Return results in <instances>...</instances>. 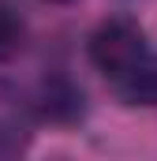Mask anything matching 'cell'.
<instances>
[{"mask_svg":"<svg viewBox=\"0 0 157 161\" xmlns=\"http://www.w3.org/2000/svg\"><path fill=\"white\" fill-rule=\"evenodd\" d=\"M23 41V23L15 19V11H8L0 4V56H11Z\"/></svg>","mask_w":157,"mask_h":161,"instance_id":"3957f363","label":"cell"},{"mask_svg":"<svg viewBox=\"0 0 157 161\" xmlns=\"http://www.w3.org/2000/svg\"><path fill=\"white\" fill-rule=\"evenodd\" d=\"M120 94L135 105H157V60H142L127 79H120Z\"/></svg>","mask_w":157,"mask_h":161,"instance_id":"7a4b0ae2","label":"cell"},{"mask_svg":"<svg viewBox=\"0 0 157 161\" xmlns=\"http://www.w3.org/2000/svg\"><path fill=\"white\" fill-rule=\"evenodd\" d=\"M90 60L101 75L109 79H127L142 60H146V34L135 19L112 15L90 34Z\"/></svg>","mask_w":157,"mask_h":161,"instance_id":"6da1fadb","label":"cell"}]
</instances>
